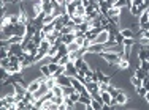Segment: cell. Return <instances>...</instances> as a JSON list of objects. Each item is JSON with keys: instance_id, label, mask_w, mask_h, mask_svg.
<instances>
[{"instance_id": "obj_33", "label": "cell", "mask_w": 149, "mask_h": 110, "mask_svg": "<svg viewBox=\"0 0 149 110\" xmlns=\"http://www.w3.org/2000/svg\"><path fill=\"white\" fill-rule=\"evenodd\" d=\"M74 42H76V44L79 46V47H83L84 42H86V36H78L76 40H74Z\"/></svg>"}, {"instance_id": "obj_3", "label": "cell", "mask_w": 149, "mask_h": 110, "mask_svg": "<svg viewBox=\"0 0 149 110\" xmlns=\"http://www.w3.org/2000/svg\"><path fill=\"white\" fill-rule=\"evenodd\" d=\"M65 74L67 76H76L78 74V68L74 66V61H68L65 65Z\"/></svg>"}, {"instance_id": "obj_42", "label": "cell", "mask_w": 149, "mask_h": 110, "mask_svg": "<svg viewBox=\"0 0 149 110\" xmlns=\"http://www.w3.org/2000/svg\"><path fill=\"white\" fill-rule=\"evenodd\" d=\"M148 49H149V46H148Z\"/></svg>"}, {"instance_id": "obj_25", "label": "cell", "mask_w": 149, "mask_h": 110, "mask_svg": "<svg viewBox=\"0 0 149 110\" xmlns=\"http://www.w3.org/2000/svg\"><path fill=\"white\" fill-rule=\"evenodd\" d=\"M72 20H73L74 25H79V24L86 22V20H84V16H72Z\"/></svg>"}, {"instance_id": "obj_23", "label": "cell", "mask_w": 149, "mask_h": 110, "mask_svg": "<svg viewBox=\"0 0 149 110\" xmlns=\"http://www.w3.org/2000/svg\"><path fill=\"white\" fill-rule=\"evenodd\" d=\"M113 6H114V8H120V10H122V8H125V6L129 8V3H127V0H118Z\"/></svg>"}, {"instance_id": "obj_24", "label": "cell", "mask_w": 149, "mask_h": 110, "mask_svg": "<svg viewBox=\"0 0 149 110\" xmlns=\"http://www.w3.org/2000/svg\"><path fill=\"white\" fill-rule=\"evenodd\" d=\"M67 49H68V54L70 52H76V51H79V46L76 44V42H70V44H67Z\"/></svg>"}, {"instance_id": "obj_16", "label": "cell", "mask_w": 149, "mask_h": 110, "mask_svg": "<svg viewBox=\"0 0 149 110\" xmlns=\"http://www.w3.org/2000/svg\"><path fill=\"white\" fill-rule=\"evenodd\" d=\"M52 90V93H54V96H63V87L62 85H54V87L51 88Z\"/></svg>"}, {"instance_id": "obj_17", "label": "cell", "mask_w": 149, "mask_h": 110, "mask_svg": "<svg viewBox=\"0 0 149 110\" xmlns=\"http://www.w3.org/2000/svg\"><path fill=\"white\" fill-rule=\"evenodd\" d=\"M149 20V13H148V10L144 13H141V16L138 17V24H140V25H143V24H146Z\"/></svg>"}, {"instance_id": "obj_15", "label": "cell", "mask_w": 149, "mask_h": 110, "mask_svg": "<svg viewBox=\"0 0 149 110\" xmlns=\"http://www.w3.org/2000/svg\"><path fill=\"white\" fill-rule=\"evenodd\" d=\"M129 66H130V60L125 58V57H120V60H119V63H118V68L119 69H127Z\"/></svg>"}, {"instance_id": "obj_30", "label": "cell", "mask_w": 149, "mask_h": 110, "mask_svg": "<svg viewBox=\"0 0 149 110\" xmlns=\"http://www.w3.org/2000/svg\"><path fill=\"white\" fill-rule=\"evenodd\" d=\"M68 98L72 99L73 102H76V104H78V101H79V98H81V93H79V91H74V93H72Z\"/></svg>"}, {"instance_id": "obj_34", "label": "cell", "mask_w": 149, "mask_h": 110, "mask_svg": "<svg viewBox=\"0 0 149 110\" xmlns=\"http://www.w3.org/2000/svg\"><path fill=\"white\" fill-rule=\"evenodd\" d=\"M72 31H73V27L65 25V27H62V30H60V35H67V33H72Z\"/></svg>"}, {"instance_id": "obj_4", "label": "cell", "mask_w": 149, "mask_h": 110, "mask_svg": "<svg viewBox=\"0 0 149 110\" xmlns=\"http://www.w3.org/2000/svg\"><path fill=\"white\" fill-rule=\"evenodd\" d=\"M24 68H22V65H21L19 61L17 63H10V66H8V72L10 74H17V72H21Z\"/></svg>"}, {"instance_id": "obj_36", "label": "cell", "mask_w": 149, "mask_h": 110, "mask_svg": "<svg viewBox=\"0 0 149 110\" xmlns=\"http://www.w3.org/2000/svg\"><path fill=\"white\" fill-rule=\"evenodd\" d=\"M140 66H143V68L149 72V61H148V60H141V61H140Z\"/></svg>"}, {"instance_id": "obj_26", "label": "cell", "mask_w": 149, "mask_h": 110, "mask_svg": "<svg viewBox=\"0 0 149 110\" xmlns=\"http://www.w3.org/2000/svg\"><path fill=\"white\" fill-rule=\"evenodd\" d=\"M48 66H49V71H51V74H54L56 72V71H57L59 69V63H56V61H49L48 63Z\"/></svg>"}, {"instance_id": "obj_22", "label": "cell", "mask_w": 149, "mask_h": 110, "mask_svg": "<svg viewBox=\"0 0 149 110\" xmlns=\"http://www.w3.org/2000/svg\"><path fill=\"white\" fill-rule=\"evenodd\" d=\"M108 91H109V94H111L113 98H116V96H118V94H119L122 90H120V88H114L113 85H109V87H108Z\"/></svg>"}, {"instance_id": "obj_31", "label": "cell", "mask_w": 149, "mask_h": 110, "mask_svg": "<svg viewBox=\"0 0 149 110\" xmlns=\"http://www.w3.org/2000/svg\"><path fill=\"white\" fill-rule=\"evenodd\" d=\"M136 93H138V96L144 98V94L148 93V90H146V88L143 87V85H141V87H138V88H136Z\"/></svg>"}, {"instance_id": "obj_32", "label": "cell", "mask_w": 149, "mask_h": 110, "mask_svg": "<svg viewBox=\"0 0 149 110\" xmlns=\"http://www.w3.org/2000/svg\"><path fill=\"white\" fill-rule=\"evenodd\" d=\"M40 47L43 49V51L48 52V51H49V47H51V44H49V41H48V40H43V41H41V44H40Z\"/></svg>"}, {"instance_id": "obj_27", "label": "cell", "mask_w": 149, "mask_h": 110, "mask_svg": "<svg viewBox=\"0 0 149 110\" xmlns=\"http://www.w3.org/2000/svg\"><path fill=\"white\" fill-rule=\"evenodd\" d=\"M120 35H122L124 38H133V31L130 30V28H124V30H120Z\"/></svg>"}, {"instance_id": "obj_8", "label": "cell", "mask_w": 149, "mask_h": 110, "mask_svg": "<svg viewBox=\"0 0 149 110\" xmlns=\"http://www.w3.org/2000/svg\"><path fill=\"white\" fill-rule=\"evenodd\" d=\"M148 74H149V72H148V71H146V69H144V68H143V66H140V65H138V66H136V69H135V76H136V77H138V79H140V80H143V79H144V77H146V76H148Z\"/></svg>"}, {"instance_id": "obj_18", "label": "cell", "mask_w": 149, "mask_h": 110, "mask_svg": "<svg viewBox=\"0 0 149 110\" xmlns=\"http://www.w3.org/2000/svg\"><path fill=\"white\" fill-rule=\"evenodd\" d=\"M130 83H132L135 88H138V87H141V85H143V80H140L136 76H132V77H130Z\"/></svg>"}, {"instance_id": "obj_38", "label": "cell", "mask_w": 149, "mask_h": 110, "mask_svg": "<svg viewBox=\"0 0 149 110\" xmlns=\"http://www.w3.org/2000/svg\"><path fill=\"white\" fill-rule=\"evenodd\" d=\"M140 30H149V20L146 24H143V25H140Z\"/></svg>"}, {"instance_id": "obj_19", "label": "cell", "mask_w": 149, "mask_h": 110, "mask_svg": "<svg viewBox=\"0 0 149 110\" xmlns=\"http://www.w3.org/2000/svg\"><path fill=\"white\" fill-rule=\"evenodd\" d=\"M74 16H86V6L84 5H78L76 11H74Z\"/></svg>"}, {"instance_id": "obj_28", "label": "cell", "mask_w": 149, "mask_h": 110, "mask_svg": "<svg viewBox=\"0 0 149 110\" xmlns=\"http://www.w3.org/2000/svg\"><path fill=\"white\" fill-rule=\"evenodd\" d=\"M74 87L73 85H70V87H63V96H70L72 93H74Z\"/></svg>"}, {"instance_id": "obj_29", "label": "cell", "mask_w": 149, "mask_h": 110, "mask_svg": "<svg viewBox=\"0 0 149 110\" xmlns=\"http://www.w3.org/2000/svg\"><path fill=\"white\" fill-rule=\"evenodd\" d=\"M68 61H72V60H70V54H67V55H63L62 58L59 60V65H60V66H65Z\"/></svg>"}, {"instance_id": "obj_21", "label": "cell", "mask_w": 149, "mask_h": 110, "mask_svg": "<svg viewBox=\"0 0 149 110\" xmlns=\"http://www.w3.org/2000/svg\"><path fill=\"white\" fill-rule=\"evenodd\" d=\"M10 57H5V58H0V68H3V69H8V66H10Z\"/></svg>"}, {"instance_id": "obj_37", "label": "cell", "mask_w": 149, "mask_h": 110, "mask_svg": "<svg viewBox=\"0 0 149 110\" xmlns=\"http://www.w3.org/2000/svg\"><path fill=\"white\" fill-rule=\"evenodd\" d=\"M143 87H144V88H146V90L149 91V74H148V76L143 79Z\"/></svg>"}, {"instance_id": "obj_12", "label": "cell", "mask_w": 149, "mask_h": 110, "mask_svg": "<svg viewBox=\"0 0 149 110\" xmlns=\"http://www.w3.org/2000/svg\"><path fill=\"white\" fill-rule=\"evenodd\" d=\"M54 30H56V25H54V22H51V24H45V25H43V28H41V31H43V33L46 35V36H48V35H51Z\"/></svg>"}, {"instance_id": "obj_7", "label": "cell", "mask_w": 149, "mask_h": 110, "mask_svg": "<svg viewBox=\"0 0 149 110\" xmlns=\"http://www.w3.org/2000/svg\"><path fill=\"white\" fill-rule=\"evenodd\" d=\"M100 94H102V99H103V102H105V107H111L113 96L109 94V91L108 90H106V91H100Z\"/></svg>"}, {"instance_id": "obj_40", "label": "cell", "mask_w": 149, "mask_h": 110, "mask_svg": "<svg viewBox=\"0 0 149 110\" xmlns=\"http://www.w3.org/2000/svg\"><path fill=\"white\" fill-rule=\"evenodd\" d=\"M144 99H146V101H148V104H149V91H148L146 94H144Z\"/></svg>"}, {"instance_id": "obj_1", "label": "cell", "mask_w": 149, "mask_h": 110, "mask_svg": "<svg viewBox=\"0 0 149 110\" xmlns=\"http://www.w3.org/2000/svg\"><path fill=\"white\" fill-rule=\"evenodd\" d=\"M111 38H113L111 36V31H109L108 28H103V30L98 33V36L95 38V42H97V44H106ZM95 42H94V44H95Z\"/></svg>"}, {"instance_id": "obj_14", "label": "cell", "mask_w": 149, "mask_h": 110, "mask_svg": "<svg viewBox=\"0 0 149 110\" xmlns=\"http://www.w3.org/2000/svg\"><path fill=\"white\" fill-rule=\"evenodd\" d=\"M116 99H118V104L119 105H124V104H127V102H129V96H127L124 91H120L118 96H116Z\"/></svg>"}, {"instance_id": "obj_39", "label": "cell", "mask_w": 149, "mask_h": 110, "mask_svg": "<svg viewBox=\"0 0 149 110\" xmlns=\"http://www.w3.org/2000/svg\"><path fill=\"white\" fill-rule=\"evenodd\" d=\"M56 2H57L60 6H65L67 5V0H56Z\"/></svg>"}, {"instance_id": "obj_11", "label": "cell", "mask_w": 149, "mask_h": 110, "mask_svg": "<svg viewBox=\"0 0 149 110\" xmlns=\"http://www.w3.org/2000/svg\"><path fill=\"white\" fill-rule=\"evenodd\" d=\"M95 71H97V74H98V82H100V83H111V77H109V76L103 74L100 69H95Z\"/></svg>"}, {"instance_id": "obj_10", "label": "cell", "mask_w": 149, "mask_h": 110, "mask_svg": "<svg viewBox=\"0 0 149 110\" xmlns=\"http://www.w3.org/2000/svg\"><path fill=\"white\" fill-rule=\"evenodd\" d=\"M76 2H68L65 5V11H67V14H70V17L72 16H74V11H76Z\"/></svg>"}, {"instance_id": "obj_6", "label": "cell", "mask_w": 149, "mask_h": 110, "mask_svg": "<svg viewBox=\"0 0 149 110\" xmlns=\"http://www.w3.org/2000/svg\"><path fill=\"white\" fill-rule=\"evenodd\" d=\"M60 40H62L63 44H70V42H73L74 40H76L74 31H72V33H67V35H60Z\"/></svg>"}, {"instance_id": "obj_13", "label": "cell", "mask_w": 149, "mask_h": 110, "mask_svg": "<svg viewBox=\"0 0 149 110\" xmlns=\"http://www.w3.org/2000/svg\"><path fill=\"white\" fill-rule=\"evenodd\" d=\"M40 87H41V82L37 79V80H33V82H30V83H29V87H27V90H29L30 93H35V91H37Z\"/></svg>"}, {"instance_id": "obj_35", "label": "cell", "mask_w": 149, "mask_h": 110, "mask_svg": "<svg viewBox=\"0 0 149 110\" xmlns=\"http://www.w3.org/2000/svg\"><path fill=\"white\" fill-rule=\"evenodd\" d=\"M63 101H65V99H63V96H54V98H52V102H56L57 105H60Z\"/></svg>"}, {"instance_id": "obj_2", "label": "cell", "mask_w": 149, "mask_h": 110, "mask_svg": "<svg viewBox=\"0 0 149 110\" xmlns=\"http://www.w3.org/2000/svg\"><path fill=\"white\" fill-rule=\"evenodd\" d=\"M105 51V44H91L89 47H87V54H100V52Z\"/></svg>"}, {"instance_id": "obj_20", "label": "cell", "mask_w": 149, "mask_h": 110, "mask_svg": "<svg viewBox=\"0 0 149 110\" xmlns=\"http://www.w3.org/2000/svg\"><path fill=\"white\" fill-rule=\"evenodd\" d=\"M40 72L43 74L45 77H51V76H52V74H51V71H49V66H48V63H46V65H43V66L40 68Z\"/></svg>"}, {"instance_id": "obj_9", "label": "cell", "mask_w": 149, "mask_h": 110, "mask_svg": "<svg viewBox=\"0 0 149 110\" xmlns=\"http://www.w3.org/2000/svg\"><path fill=\"white\" fill-rule=\"evenodd\" d=\"M102 109H105V102H103V101H97V99L92 98L91 110H102Z\"/></svg>"}, {"instance_id": "obj_5", "label": "cell", "mask_w": 149, "mask_h": 110, "mask_svg": "<svg viewBox=\"0 0 149 110\" xmlns=\"http://www.w3.org/2000/svg\"><path fill=\"white\" fill-rule=\"evenodd\" d=\"M57 83L62 85V87H70V85H72L70 76H67V74H62V76H59V77H57Z\"/></svg>"}, {"instance_id": "obj_41", "label": "cell", "mask_w": 149, "mask_h": 110, "mask_svg": "<svg viewBox=\"0 0 149 110\" xmlns=\"http://www.w3.org/2000/svg\"><path fill=\"white\" fill-rule=\"evenodd\" d=\"M68 2H73V0H67V3H68Z\"/></svg>"}, {"instance_id": "obj_43", "label": "cell", "mask_w": 149, "mask_h": 110, "mask_svg": "<svg viewBox=\"0 0 149 110\" xmlns=\"http://www.w3.org/2000/svg\"><path fill=\"white\" fill-rule=\"evenodd\" d=\"M148 13H149V11H148Z\"/></svg>"}]
</instances>
